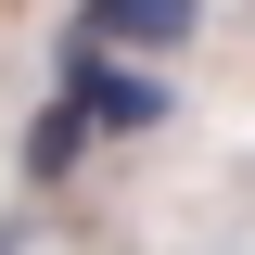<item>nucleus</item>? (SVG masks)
<instances>
[{
  "mask_svg": "<svg viewBox=\"0 0 255 255\" xmlns=\"http://www.w3.org/2000/svg\"><path fill=\"white\" fill-rule=\"evenodd\" d=\"M51 90L90 115V140H140V128H166V115H179V90H166L153 64L102 51V38H64V77H51Z\"/></svg>",
  "mask_w": 255,
  "mask_h": 255,
  "instance_id": "f257e3e1",
  "label": "nucleus"
},
{
  "mask_svg": "<svg viewBox=\"0 0 255 255\" xmlns=\"http://www.w3.org/2000/svg\"><path fill=\"white\" fill-rule=\"evenodd\" d=\"M191 26H204V0H90V13H77V38H102V51H128V64L191 51Z\"/></svg>",
  "mask_w": 255,
  "mask_h": 255,
  "instance_id": "f03ea898",
  "label": "nucleus"
},
{
  "mask_svg": "<svg viewBox=\"0 0 255 255\" xmlns=\"http://www.w3.org/2000/svg\"><path fill=\"white\" fill-rule=\"evenodd\" d=\"M77 153H90V115H77V102H38V128H26V191H64L77 179Z\"/></svg>",
  "mask_w": 255,
  "mask_h": 255,
  "instance_id": "7ed1b4c3",
  "label": "nucleus"
}]
</instances>
